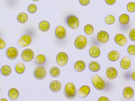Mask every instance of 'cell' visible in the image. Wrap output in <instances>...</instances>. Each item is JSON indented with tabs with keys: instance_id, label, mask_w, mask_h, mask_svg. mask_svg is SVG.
<instances>
[{
	"instance_id": "6da1fadb",
	"label": "cell",
	"mask_w": 135,
	"mask_h": 101,
	"mask_svg": "<svg viewBox=\"0 0 135 101\" xmlns=\"http://www.w3.org/2000/svg\"><path fill=\"white\" fill-rule=\"evenodd\" d=\"M65 96L68 99L71 100L75 98L77 94L76 88L74 84L68 83L66 85L64 90Z\"/></svg>"
},
{
	"instance_id": "7a4b0ae2",
	"label": "cell",
	"mask_w": 135,
	"mask_h": 101,
	"mask_svg": "<svg viewBox=\"0 0 135 101\" xmlns=\"http://www.w3.org/2000/svg\"><path fill=\"white\" fill-rule=\"evenodd\" d=\"M92 81L94 86L97 90H102L105 87V83L102 78L98 75L92 77Z\"/></svg>"
},
{
	"instance_id": "3957f363",
	"label": "cell",
	"mask_w": 135,
	"mask_h": 101,
	"mask_svg": "<svg viewBox=\"0 0 135 101\" xmlns=\"http://www.w3.org/2000/svg\"><path fill=\"white\" fill-rule=\"evenodd\" d=\"M87 39L84 36L80 35L75 39L74 41V46L79 50L84 49L87 45Z\"/></svg>"
},
{
	"instance_id": "277c9868",
	"label": "cell",
	"mask_w": 135,
	"mask_h": 101,
	"mask_svg": "<svg viewBox=\"0 0 135 101\" xmlns=\"http://www.w3.org/2000/svg\"><path fill=\"white\" fill-rule=\"evenodd\" d=\"M34 77L38 80H42L44 79L46 75V71L42 66L37 67L33 73Z\"/></svg>"
},
{
	"instance_id": "5b68a950",
	"label": "cell",
	"mask_w": 135,
	"mask_h": 101,
	"mask_svg": "<svg viewBox=\"0 0 135 101\" xmlns=\"http://www.w3.org/2000/svg\"><path fill=\"white\" fill-rule=\"evenodd\" d=\"M66 23L68 27L72 29H76L79 26V20L77 17L74 15H70L68 17Z\"/></svg>"
},
{
	"instance_id": "8992f818",
	"label": "cell",
	"mask_w": 135,
	"mask_h": 101,
	"mask_svg": "<svg viewBox=\"0 0 135 101\" xmlns=\"http://www.w3.org/2000/svg\"><path fill=\"white\" fill-rule=\"evenodd\" d=\"M68 56L66 53L61 52L57 55L56 57V61L57 63L61 66H63L66 65L68 61Z\"/></svg>"
},
{
	"instance_id": "52a82bcc",
	"label": "cell",
	"mask_w": 135,
	"mask_h": 101,
	"mask_svg": "<svg viewBox=\"0 0 135 101\" xmlns=\"http://www.w3.org/2000/svg\"><path fill=\"white\" fill-rule=\"evenodd\" d=\"M21 56L22 60L25 62H30L34 59V52L31 49H25L22 52Z\"/></svg>"
},
{
	"instance_id": "ba28073f",
	"label": "cell",
	"mask_w": 135,
	"mask_h": 101,
	"mask_svg": "<svg viewBox=\"0 0 135 101\" xmlns=\"http://www.w3.org/2000/svg\"><path fill=\"white\" fill-rule=\"evenodd\" d=\"M32 42V38L30 35H24L20 39L18 42V45L20 47L27 46Z\"/></svg>"
},
{
	"instance_id": "9c48e42d",
	"label": "cell",
	"mask_w": 135,
	"mask_h": 101,
	"mask_svg": "<svg viewBox=\"0 0 135 101\" xmlns=\"http://www.w3.org/2000/svg\"><path fill=\"white\" fill-rule=\"evenodd\" d=\"M55 34L57 39L62 40L65 39L66 36V30L63 26H59L55 29Z\"/></svg>"
},
{
	"instance_id": "30bf717a",
	"label": "cell",
	"mask_w": 135,
	"mask_h": 101,
	"mask_svg": "<svg viewBox=\"0 0 135 101\" xmlns=\"http://www.w3.org/2000/svg\"><path fill=\"white\" fill-rule=\"evenodd\" d=\"M6 55L8 59L11 60H13L17 59L18 56V50L15 47H11L6 50Z\"/></svg>"
},
{
	"instance_id": "8fae6325",
	"label": "cell",
	"mask_w": 135,
	"mask_h": 101,
	"mask_svg": "<svg viewBox=\"0 0 135 101\" xmlns=\"http://www.w3.org/2000/svg\"><path fill=\"white\" fill-rule=\"evenodd\" d=\"M97 39L102 44L106 43L109 40V35L105 31H100L97 35Z\"/></svg>"
},
{
	"instance_id": "7c38bea8",
	"label": "cell",
	"mask_w": 135,
	"mask_h": 101,
	"mask_svg": "<svg viewBox=\"0 0 135 101\" xmlns=\"http://www.w3.org/2000/svg\"><path fill=\"white\" fill-rule=\"evenodd\" d=\"M114 40L116 43L121 46H124L127 44V40L124 35L118 34L116 35L114 38Z\"/></svg>"
},
{
	"instance_id": "4fadbf2b",
	"label": "cell",
	"mask_w": 135,
	"mask_h": 101,
	"mask_svg": "<svg viewBox=\"0 0 135 101\" xmlns=\"http://www.w3.org/2000/svg\"><path fill=\"white\" fill-rule=\"evenodd\" d=\"M90 93V88L87 85H84L79 89L78 95L80 98H83L86 97Z\"/></svg>"
},
{
	"instance_id": "5bb4252c",
	"label": "cell",
	"mask_w": 135,
	"mask_h": 101,
	"mask_svg": "<svg viewBox=\"0 0 135 101\" xmlns=\"http://www.w3.org/2000/svg\"><path fill=\"white\" fill-rule=\"evenodd\" d=\"M107 78L110 80L115 79L117 77L118 72L117 70L114 67L109 68L106 71Z\"/></svg>"
},
{
	"instance_id": "9a60e30c",
	"label": "cell",
	"mask_w": 135,
	"mask_h": 101,
	"mask_svg": "<svg viewBox=\"0 0 135 101\" xmlns=\"http://www.w3.org/2000/svg\"><path fill=\"white\" fill-rule=\"evenodd\" d=\"M123 96L127 100H130L132 98L134 95V90L130 86L125 87L123 90Z\"/></svg>"
},
{
	"instance_id": "2e32d148",
	"label": "cell",
	"mask_w": 135,
	"mask_h": 101,
	"mask_svg": "<svg viewBox=\"0 0 135 101\" xmlns=\"http://www.w3.org/2000/svg\"><path fill=\"white\" fill-rule=\"evenodd\" d=\"M62 88L61 83L58 81H54L50 85V89L52 92L54 93L59 92Z\"/></svg>"
},
{
	"instance_id": "e0dca14e",
	"label": "cell",
	"mask_w": 135,
	"mask_h": 101,
	"mask_svg": "<svg viewBox=\"0 0 135 101\" xmlns=\"http://www.w3.org/2000/svg\"><path fill=\"white\" fill-rule=\"evenodd\" d=\"M8 96L9 99L12 100H15L19 97V91L16 88H11L8 92Z\"/></svg>"
},
{
	"instance_id": "ac0fdd59",
	"label": "cell",
	"mask_w": 135,
	"mask_h": 101,
	"mask_svg": "<svg viewBox=\"0 0 135 101\" xmlns=\"http://www.w3.org/2000/svg\"><path fill=\"white\" fill-rule=\"evenodd\" d=\"M85 63L81 60H78L75 63L74 68L76 71L81 72L85 70Z\"/></svg>"
},
{
	"instance_id": "d6986e66",
	"label": "cell",
	"mask_w": 135,
	"mask_h": 101,
	"mask_svg": "<svg viewBox=\"0 0 135 101\" xmlns=\"http://www.w3.org/2000/svg\"><path fill=\"white\" fill-rule=\"evenodd\" d=\"M100 50L97 47H92L89 51V54L91 57L97 58L99 57L100 55Z\"/></svg>"
},
{
	"instance_id": "ffe728a7",
	"label": "cell",
	"mask_w": 135,
	"mask_h": 101,
	"mask_svg": "<svg viewBox=\"0 0 135 101\" xmlns=\"http://www.w3.org/2000/svg\"><path fill=\"white\" fill-rule=\"evenodd\" d=\"M120 67L123 70H127L131 66V60L130 58L125 57L120 61Z\"/></svg>"
},
{
	"instance_id": "44dd1931",
	"label": "cell",
	"mask_w": 135,
	"mask_h": 101,
	"mask_svg": "<svg viewBox=\"0 0 135 101\" xmlns=\"http://www.w3.org/2000/svg\"><path fill=\"white\" fill-rule=\"evenodd\" d=\"M34 62L36 65L40 66H43L46 63V56L42 54L38 55L36 57Z\"/></svg>"
},
{
	"instance_id": "7402d4cb",
	"label": "cell",
	"mask_w": 135,
	"mask_h": 101,
	"mask_svg": "<svg viewBox=\"0 0 135 101\" xmlns=\"http://www.w3.org/2000/svg\"><path fill=\"white\" fill-rule=\"evenodd\" d=\"M119 57V53L116 51H111L108 55V58L112 62L117 61Z\"/></svg>"
},
{
	"instance_id": "603a6c76",
	"label": "cell",
	"mask_w": 135,
	"mask_h": 101,
	"mask_svg": "<svg viewBox=\"0 0 135 101\" xmlns=\"http://www.w3.org/2000/svg\"><path fill=\"white\" fill-rule=\"evenodd\" d=\"M89 68L90 70L92 72H97L100 69V66L99 64L96 61H92L89 64Z\"/></svg>"
},
{
	"instance_id": "cb8c5ba5",
	"label": "cell",
	"mask_w": 135,
	"mask_h": 101,
	"mask_svg": "<svg viewBox=\"0 0 135 101\" xmlns=\"http://www.w3.org/2000/svg\"><path fill=\"white\" fill-rule=\"evenodd\" d=\"M50 24L48 21H43L40 23L39 24V28L40 31L42 32H47L50 28Z\"/></svg>"
},
{
	"instance_id": "d4e9b609",
	"label": "cell",
	"mask_w": 135,
	"mask_h": 101,
	"mask_svg": "<svg viewBox=\"0 0 135 101\" xmlns=\"http://www.w3.org/2000/svg\"><path fill=\"white\" fill-rule=\"evenodd\" d=\"M130 17L127 14H122L119 18L120 23L122 25H127L130 21Z\"/></svg>"
},
{
	"instance_id": "484cf974",
	"label": "cell",
	"mask_w": 135,
	"mask_h": 101,
	"mask_svg": "<svg viewBox=\"0 0 135 101\" xmlns=\"http://www.w3.org/2000/svg\"><path fill=\"white\" fill-rule=\"evenodd\" d=\"M1 72L4 76H9L12 72L11 68L8 65L3 66L1 68Z\"/></svg>"
},
{
	"instance_id": "4316f807",
	"label": "cell",
	"mask_w": 135,
	"mask_h": 101,
	"mask_svg": "<svg viewBox=\"0 0 135 101\" xmlns=\"http://www.w3.org/2000/svg\"><path fill=\"white\" fill-rule=\"evenodd\" d=\"M28 20V16L25 13H21L17 16V21L21 23H25L27 22Z\"/></svg>"
},
{
	"instance_id": "83f0119b",
	"label": "cell",
	"mask_w": 135,
	"mask_h": 101,
	"mask_svg": "<svg viewBox=\"0 0 135 101\" xmlns=\"http://www.w3.org/2000/svg\"><path fill=\"white\" fill-rule=\"evenodd\" d=\"M60 70L57 67H53L50 70V74L51 76L54 78H57L60 74Z\"/></svg>"
},
{
	"instance_id": "f1b7e54d",
	"label": "cell",
	"mask_w": 135,
	"mask_h": 101,
	"mask_svg": "<svg viewBox=\"0 0 135 101\" xmlns=\"http://www.w3.org/2000/svg\"><path fill=\"white\" fill-rule=\"evenodd\" d=\"M25 70V66L22 63H18L15 66V71L17 74H23Z\"/></svg>"
},
{
	"instance_id": "f546056e",
	"label": "cell",
	"mask_w": 135,
	"mask_h": 101,
	"mask_svg": "<svg viewBox=\"0 0 135 101\" xmlns=\"http://www.w3.org/2000/svg\"><path fill=\"white\" fill-rule=\"evenodd\" d=\"M84 32L87 35H90L93 34L94 32V28L92 25L88 24L84 27Z\"/></svg>"
},
{
	"instance_id": "4dcf8cb0",
	"label": "cell",
	"mask_w": 135,
	"mask_h": 101,
	"mask_svg": "<svg viewBox=\"0 0 135 101\" xmlns=\"http://www.w3.org/2000/svg\"><path fill=\"white\" fill-rule=\"evenodd\" d=\"M115 17L112 15H109L107 16L105 18V21L106 23L108 25H112L115 22Z\"/></svg>"
},
{
	"instance_id": "1f68e13d",
	"label": "cell",
	"mask_w": 135,
	"mask_h": 101,
	"mask_svg": "<svg viewBox=\"0 0 135 101\" xmlns=\"http://www.w3.org/2000/svg\"><path fill=\"white\" fill-rule=\"evenodd\" d=\"M127 9L128 12L133 13L135 11V3L134 2H129L127 5Z\"/></svg>"
},
{
	"instance_id": "d6a6232c",
	"label": "cell",
	"mask_w": 135,
	"mask_h": 101,
	"mask_svg": "<svg viewBox=\"0 0 135 101\" xmlns=\"http://www.w3.org/2000/svg\"><path fill=\"white\" fill-rule=\"evenodd\" d=\"M28 10L30 13H35L37 11V7L34 4H31L28 7Z\"/></svg>"
},
{
	"instance_id": "836d02e7",
	"label": "cell",
	"mask_w": 135,
	"mask_h": 101,
	"mask_svg": "<svg viewBox=\"0 0 135 101\" xmlns=\"http://www.w3.org/2000/svg\"><path fill=\"white\" fill-rule=\"evenodd\" d=\"M127 51L129 55H135V46L134 45H130L128 47Z\"/></svg>"
},
{
	"instance_id": "e575fe53",
	"label": "cell",
	"mask_w": 135,
	"mask_h": 101,
	"mask_svg": "<svg viewBox=\"0 0 135 101\" xmlns=\"http://www.w3.org/2000/svg\"><path fill=\"white\" fill-rule=\"evenodd\" d=\"M129 37L131 41L135 42V28L130 31L129 33Z\"/></svg>"
},
{
	"instance_id": "d590c367",
	"label": "cell",
	"mask_w": 135,
	"mask_h": 101,
	"mask_svg": "<svg viewBox=\"0 0 135 101\" xmlns=\"http://www.w3.org/2000/svg\"><path fill=\"white\" fill-rule=\"evenodd\" d=\"M79 3L83 6H86L89 4L90 0H79Z\"/></svg>"
},
{
	"instance_id": "8d00e7d4",
	"label": "cell",
	"mask_w": 135,
	"mask_h": 101,
	"mask_svg": "<svg viewBox=\"0 0 135 101\" xmlns=\"http://www.w3.org/2000/svg\"><path fill=\"white\" fill-rule=\"evenodd\" d=\"M6 46V44L5 42L3 40L0 39V50L4 49Z\"/></svg>"
},
{
	"instance_id": "74e56055",
	"label": "cell",
	"mask_w": 135,
	"mask_h": 101,
	"mask_svg": "<svg viewBox=\"0 0 135 101\" xmlns=\"http://www.w3.org/2000/svg\"><path fill=\"white\" fill-rule=\"evenodd\" d=\"M116 0H105V2L108 4L112 5L115 4Z\"/></svg>"
},
{
	"instance_id": "f35d334b",
	"label": "cell",
	"mask_w": 135,
	"mask_h": 101,
	"mask_svg": "<svg viewBox=\"0 0 135 101\" xmlns=\"http://www.w3.org/2000/svg\"><path fill=\"white\" fill-rule=\"evenodd\" d=\"M98 101H109V100L105 97H100V98L98 99Z\"/></svg>"
},
{
	"instance_id": "ab89813d",
	"label": "cell",
	"mask_w": 135,
	"mask_h": 101,
	"mask_svg": "<svg viewBox=\"0 0 135 101\" xmlns=\"http://www.w3.org/2000/svg\"><path fill=\"white\" fill-rule=\"evenodd\" d=\"M132 79L135 81V71L132 73Z\"/></svg>"
},
{
	"instance_id": "60d3db41",
	"label": "cell",
	"mask_w": 135,
	"mask_h": 101,
	"mask_svg": "<svg viewBox=\"0 0 135 101\" xmlns=\"http://www.w3.org/2000/svg\"><path fill=\"white\" fill-rule=\"evenodd\" d=\"M2 100L7 101V100H6V99H1V100H0V101H2Z\"/></svg>"
},
{
	"instance_id": "b9f144b4",
	"label": "cell",
	"mask_w": 135,
	"mask_h": 101,
	"mask_svg": "<svg viewBox=\"0 0 135 101\" xmlns=\"http://www.w3.org/2000/svg\"><path fill=\"white\" fill-rule=\"evenodd\" d=\"M33 1H39V0H32Z\"/></svg>"
},
{
	"instance_id": "7bdbcfd3",
	"label": "cell",
	"mask_w": 135,
	"mask_h": 101,
	"mask_svg": "<svg viewBox=\"0 0 135 101\" xmlns=\"http://www.w3.org/2000/svg\"><path fill=\"white\" fill-rule=\"evenodd\" d=\"M0 91H1V88H0Z\"/></svg>"
}]
</instances>
